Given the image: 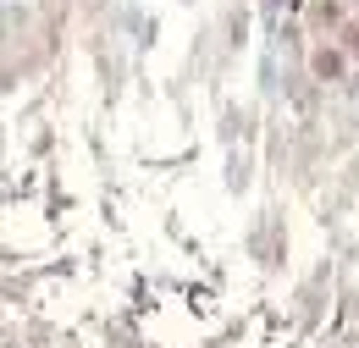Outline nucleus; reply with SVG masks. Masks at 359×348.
Masks as SVG:
<instances>
[{"label":"nucleus","instance_id":"1","mask_svg":"<svg viewBox=\"0 0 359 348\" xmlns=\"http://www.w3.org/2000/svg\"><path fill=\"white\" fill-rule=\"evenodd\" d=\"M315 72H320V78H337L343 61H337V55H315Z\"/></svg>","mask_w":359,"mask_h":348}]
</instances>
